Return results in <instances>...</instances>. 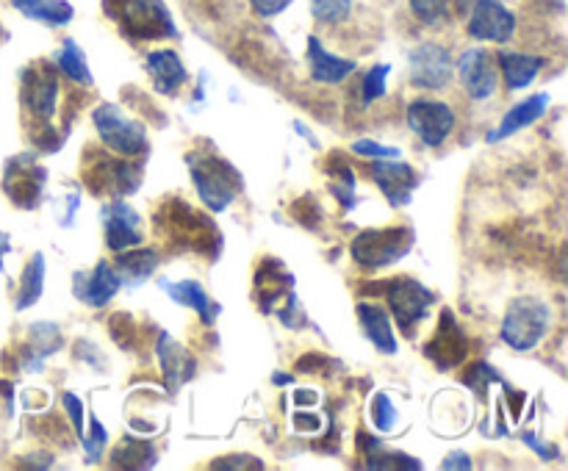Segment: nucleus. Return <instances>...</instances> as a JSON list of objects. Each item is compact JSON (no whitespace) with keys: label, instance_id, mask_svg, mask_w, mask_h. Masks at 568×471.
Returning a JSON list of instances; mask_svg holds the SVG:
<instances>
[{"label":"nucleus","instance_id":"f257e3e1","mask_svg":"<svg viewBox=\"0 0 568 471\" xmlns=\"http://www.w3.org/2000/svg\"><path fill=\"white\" fill-rule=\"evenodd\" d=\"M156 231L178 247L206 255L219 253L217 225L184 199H164L162 208L156 211Z\"/></svg>","mask_w":568,"mask_h":471},{"label":"nucleus","instance_id":"f03ea898","mask_svg":"<svg viewBox=\"0 0 568 471\" xmlns=\"http://www.w3.org/2000/svg\"><path fill=\"white\" fill-rule=\"evenodd\" d=\"M103 11L120 22L123 33L131 39L178 37V28L164 0H103Z\"/></svg>","mask_w":568,"mask_h":471},{"label":"nucleus","instance_id":"7ed1b4c3","mask_svg":"<svg viewBox=\"0 0 568 471\" xmlns=\"http://www.w3.org/2000/svg\"><path fill=\"white\" fill-rule=\"evenodd\" d=\"M189 175L206 208L214 214L228 208L236 194L241 192V175L236 172V166L214 153H192Z\"/></svg>","mask_w":568,"mask_h":471},{"label":"nucleus","instance_id":"20e7f679","mask_svg":"<svg viewBox=\"0 0 568 471\" xmlns=\"http://www.w3.org/2000/svg\"><path fill=\"white\" fill-rule=\"evenodd\" d=\"M416 233L405 225L383 227V231H363L352 238L350 253L355 264L363 269H383V266L396 264L413 249Z\"/></svg>","mask_w":568,"mask_h":471},{"label":"nucleus","instance_id":"39448f33","mask_svg":"<svg viewBox=\"0 0 568 471\" xmlns=\"http://www.w3.org/2000/svg\"><path fill=\"white\" fill-rule=\"evenodd\" d=\"M551 325L549 305L540 303L535 297H521L507 308L505 319H502V341L513 347L516 352H529L544 341Z\"/></svg>","mask_w":568,"mask_h":471},{"label":"nucleus","instance_id":"423d86ee","mask_svg":"<svg viewBox=\"0 0 568 471\" xmlns=\"http://www.w3.org/2000/svg\"><path fill=\"white\" fill-rule=\"evenodd\" d=\"M92 122L97 127V136L103 139L112 153L123 158H136L147 153V131L140 120L125 114L117 103H101L92 111Z\"/></svg>","mask_w":568,"mask_h":471},{"label":"nucleus","instance_id":"0eeeda50","mask_svg":"<svg viewBox=\"0 0 568 471\" xmlns=\"http://www.w3.org/2000/svg\"><path fill=\"white\" fill-rule=\"evenodd\" d=\"M372 291H383L385 299L391 305V314H394V321L413 336L419 321L430 314L435 303V294L430 291L427 286L416 280V277H394V280H385L383 286L372 288Z\"/></svg>","mask_w":568,"mask_h":471},{"label":"nucleus","instance_id":"6e6552de","mask_svg":"<svg viewBox=\"0 0 568 471\" xmlns=\"http://www.w3.org/2000/svg\"><path fill=\"white\" fill-rule=\"evenodd\" d=\"M84 181L92 192L128 197L142 186V166L131 164L128 158H112V155H90L84 166Z\"/></svg>","mask_w":568,"mask_h":471},{"label":"nucleus","instance_id":"1a4fd4ad","mask_svg":"<svg viewBox=\"0 0 568 471\" xmlns=\"http://www.w3.org/2000/svg\"><path fill=\"white\" fill-rule=\"evenodd\" d=\"M407 127L422 139L427 147H441L455 127V111L441 100H411L407 103Z\"/></svg>","mask_w":568,"mask_h":471},{"label":"nucleus","instance_id":"9d476101","mask_svg":"<svg viewBox=\"0 0 568 471\" xmlns=\"http://www.w3.org/2000/svg\"><path fill=\"white\" fill-rule=\"evenodd\" d=\"M466 28L477 42H507L516 33V17L502 0H474Z\"/></svg>","mask_w":568,"mask_h":471},{"label":"nucleus","instance_id":"9b49d317","mask_svg":"<svg viewBox=\"0 0 568 471\" xmlns=\"http://www.w3.org/2000/svg\"><path fill=\"white\" fill-rule=\"evenodd\" d=\"M452 72H455V61L444 44H419L411 53V83L419 89H444L450 86Z\"/></svg>","mask_w":568,"mask_h":471},{"label":"nucleus","instance_id":"f8f14e48","mask_svg":"<svg viewBox=\"0 0 568 471\" xmlns=\"http://www.w3.org/2000/svg\"><path fill=\"white\" fill-rule=\"evenodd\" d=\"M23 103L37 120L48 122L59 111V78L48 64L23 72Z\"/></svg>","mask_w":568,"mask_h":471},{"label":"nucleus","instance_id":"ddd939ff","mask_svg":"<svg viewBox=\"0 0 568 471\" xmlns=\"http://www.w3.org/2000/svg\"><path fill=\"white\" fill-rule=\"evenodd\" d=\"M457 78H461L468 98L474 100H488L496 92V86H499L494 55L483 48H468L466 53H461V59H457Z\"/></svg>","mask_w":568,"mask_h":471},{"label":"nucleus","instance_id":"4468645a","mask_svg":"<svg viewBox=\"0 0 568 471\" xmlns=\"http://www.w3.org/2000/svg\"><path fill=\"white\" fill-rule=\"evenodd\" d=\"M369 175L372 181L383 188L385 199H389L394 208H402L413 199V188H416V170L402 161L394 158H378L372 166H369Z\"/></svg>","mask_w":568,"mask_h":471},{"label":"nucleus","instance_id":"2eb2a0df","mask_svg":"<svg viewBox=\"0 0 568 471\" xmlns=\"http://www.w3.org/2000/svg\"><path fill=\"white\" fill-rule=\"evenodd\" d=\"M468 352V338L463 336V330L457 327V321L452 319V310L441 314V325L435 330L433 341L427 344V358L438 366L441 371L457 369V366L466 360Z\"/></svg>","mask_w":568,"mask_h":471},{"label":"nucleus","instance_id":"dca6fc26","mask_svg":"<svg viewBox=\"0 0 568 471\" xmlns=\"http://www.w3.org/2000/svg\"><path fill=\"white\" fill-rule=\"evenodd\" d=\"M101 219L106 225V244L114 253H123V249L140 247L142 244L140 214L131 205H125L123 199H112V203L103 205Z\"/></svg>","mask_w":568,"mask_h":471},{"label":"nucleus","instance_id":"f3484780","mask_svg":"<svg viewBox=\"0 0 568 471\" xmlns=\"http://www.w3.org/2000/svg\"><path fill=\"white\" fill-rule=\"evenodd\" d=\"M120 288H123V280H120L114 264H106V260H101L92 272H75L73 277V294L90 308H103L106 303H112Z\"/></svg>","mask_w":568,"mask_h":471},{"label":"nucleus","instance_id":"a211bd4d","mask_svg":"<svg viewBox=\"0 0 568 471\" xmlns=\"http://www.w3.org/2000/svg\"><path fill=\"white\" fill-rule=\"evenodd\" d=\"M25 164L29 166L23 170V158H18L12 166H9L7 192L9 197H12L18 205H23V208H37L42 199V188H45V170L37 166L34 161H31V155Z\"/></svg>","mask_w":568,"mask_h":471},{"label":"nucleus","instance_id":"6ab92c4d","mask_svg":"<svg viewBox=\"0 0 568 471\" xmlns=\"http://www.w3.org/2000/svg\"><path fill=\"white\" fill-rule=\"evenodd\" d=\"M158 360H162L164 380H167L169 391H178L184 382H189L195 377V358L189 355V349L180 347L175 338H169V332H158Z\"/></svg>","mask_w":568,"mask_h":471},{"label":"nucleus","instance_id":"aec40b11","mask_svg":"<svg viewBox=\"0 0 568 471\" xmlns=\"http://www.w3.org/2000/svg\"><path fill=\"white\" fill-rule=\"evenodd\" d=\"M291 283L295 277L283 269V264L278 260H264L261 269L256 272V288H258V303H261L264 314L275 308V305H283V299L291 294Z\"/></svg>","mask_w":568,"mask_h":471},{"label":"nucleus","instance_id":"412c9836","mask_svg":"<svg viewBox=\"0 0 568 471\" xmlns=\"http://www.w3.org/2000/svg\"><path fill=\"white\" fill-rule=\"evenodd\" d=\"M145 64L153 78V86L162 94H178V89L189 81L184 61L173 50H153V53H147Z\"/></svg>","mask_w":568,"mask_h":471},{"label":"nucleus","instance_id":"4be33fe9","mask_svg":"<svg viewBox=\"0 0 568 471\" xmlns=\"http://www.w3.org/2000/svg\"><path fill=\"white\" fill-rule=\"evenodd\" d=\"M546 109H549V94L546 92L521 100V103H516L505 116H502L499 127L488 133V142L494 144V142H499V139H507V136H513V133L524 131V127L533 125L535 120H540V116L546 114Z\"/></svg>","mask_w":568,"mask_h":471},{"label":"nucleus","instance_id":"5701e85b","mask_svg":"<svg viewBox=\"0 0 568 471\" xmlns=\"http://www.w3.org/2000/svg\"><path fill=\"white\" fill-rule=\"evenodd\" d=\"M308 66H311V78L317 83H341L355 72L358 64L352 59H339L324 50L317 37H311L308 39Z\"/></svg>","mask_w":568,"mask_h":471},{"label":"nucleus","instance_id":"b1692460","mask_svg":"<svg viewBox=\"0 0 568 471\" xmlns=\"http://www.w3.org/2000/svg\"><path fill=\"white\" fill-rule=\"evenodd\" d=\"M158 286H162V291L169 294V297H173L178 305L195 308L197 314H200L203 325H214V321H217L219 305L208 297L206 288H203L197 280H178V283L158 280Z\"/></svg>","mask_w":568,"mask_h":471},{"label":"nucleus","instance_id":"393cba45","mask_svg":"<svg viewBox=\"0 0 568 471\" xmlns=\"http://www.w3.org/2000/svg\"><path fill=\"white\" fill-rule=\"evenodd\" d=\"M358 319H361V327H363V332H366V338L380 349V352L383 355L396 352L394 325H391V316L385 314L380 305L361 303L358 305Z\"/></svg>","mask_w":568,"mask_h":471},{"label":"nucleus","instance_id":"a878e982","mask_svg":"<svg viewBox=\"0 0 568 471\" xmlns=\"http://www.w3.org/2000/svg\"><path fill=\"white\" fill-rule=\"evenodd\" d=\"M114 269H117L123 286L136 288L158 269V253L156 249H136V247L123 249V253L117 255V260H114Z\"/></svg>","mask_w":568,"mask_h":471},{"label":"nucleus","instance_id":"bb28decb","mask_svg":"<svg viewBox=\"0 0 568 471\" xmlns=\"http://www.w3.org/2000/svg\"><path fill=\"white\" fill-rule=\"evenodd\" d=\"M499 61L502 78H505V86L510 92H518V89L529 86L535 81L540 70H544V59L540 55H524V53H499L496 55Z\"/></svg>","mask_w":568,"mask_h":471},{"label":"nucleus","instance_id":"cd10ccee","mask_svg":"<svg viewBox=\"0 0 568 471\" xmlns=\"http://www.w3.org/2000/svg\"><path fill=\"white\" fill-rule=\"evenodd\" d=\"M31 336H34V341L25 347V369L40 371L48 355L62 349V330L53 321H40V325L31 327Z\"/></svg>","mask_w":568,"mask_h":471},{"label":"nucleus","instance_id":"c85d7f7f","mask_svg":"<svg viewBox=\"0 0 568 471\" xmlns=\"http://www.w3.org/2000/svg\"><path fill=\"white\" fill-rule=\"evenodd\" d=\"M25 17L37 22H45V25H68L73 20V6L68 0H12Z\"/></svg>","mask_w":568,"mask_h":471},{"label":"nucleus","instance_id":"c756f323","mask_svg":"<svg viewBox=\"0 0 568 471\" xmlns=\"http://www.w3.org/2000/svg\"><path fill=\"white\" fill-rule=\"evenodd\" d=\"M45 291V255L37 253L34 258L29 260L23 272V283H20V294H18V305L14 308L25 310L37 303Z\"/></svg>","mask_w":568,"mask_h":471},{"label":"nucleus","instance_id":"7c9ffc66","mask_svg":"<svg viewBox=\"0 0 568 471\" xmlns=\"http://www.w3.org/2000/svg\"><path fill=\"white\" fill-rule=\"evenodd\" d=\"M156 463V449L147 441H140V438H125L112 454V465L117 469H151Z\"/></svg>","mask_w":568,"mask_h":471},{"label":"nucleus","instance_id":"2f4dec72","mask_svg":"<svg viewBox=\"0 0 568 471\" xmlns=\"http://www.w3.org/2000/svg\"><path fill=\"white\" fill-rule=\"evenodd\" d=\"M56 64L62 66L64 75L70 78V81H75L79 86H92V72H90V64H86V55L84 50L75 44V39H64L62 50L56 53Z\"/></svg>","mask_w":568,"mask_h":471},{"label":"nucleus","instance_id":"473e14b6","mask_svg":"<svg viewBox=\"0 0 568 471\" xmlns=\"http://www.w3.org/2000/svg\"><path fill=\"white\" fill-rule=\"evenodd\" d=\"M328 172L335 177V181L330 183V192L339 199L341 208H355V175H352V166L339 164V155H333V158L328 161Z\"/></svg>","mask_w":568,"mask_h":471},{"label":"nucleus","instance_id":"72a5a7b5","mask_svg":"<svg viewBox=\"0 0 568 471\" xmlns=\"http://www.w3.org/2000/svg\"><path fill=\"white\" fill-rule=\"evenodd\" d=\"M311 11L324 25H339L350 17L352 0H311Z\"/></svg>","mask_w":568,"mask_h":471},{"label":"nucleus","instance_id":"f704fd0d","mask_svg":"<svg viewBox=\"0 0 568 471\" xmlns=\"http://www.w3.org/2000/svg\"><path fill=\"white\" fill-rule=\"evenodd\" d=\"M411 11L424 25H438L450 17V0H411Z\"/></svg>","mask_w":568,"mask_h":471},{"label":"nucleus","instance_id":"c9c22d12","mask_svg":"<svg viewBox=\"0 0 568 471\" xmlns=\"http://www.w3.org/2000/svg\"><path fill=\"white\" fill-rule=\"evenodd\" d=\"M396 419H400V416H396V405L391 402L389 393L380 391L378 397H374V402H372L374 427H378L380 432H391L396 427Z\"/></svg>","mask_w":568,"mask_h":471},{"label":"nucleus","instance_id":"e433bc0d","mask_svg":"<svg viewBox=\"0 0 568 471\" xmlns=\"http://www.w3.org/2000/svg\"><path fill=\"white\" fill-rule=\"evenodd\" d=\"M391 75V64H374L363 78V103H374L385 94V78Z\"/></svg>","mask_w":568,"mask_h":471},{"label":"nucleus","instance_id":"4c0bfd02","mask_svg":"<svg viewBox=\"0 0 568 471\" xmlns=\"http://www.w3.org/2000/svg\"><path fill=\"white\" fill-rule=\"evenodd\" d=\"M109 330H112V338L120 344L123 349H131L136 341V325L128 314H114L109 319Z\"/></svg>","mask_w":568,"mask_h":471},{"label":"nucleus","instance_id":"58836bf2","mask_svg":"<svg viewBox=\"0 0 568 471\" xmlns=\"http://www.w3.org/2000/svg\"><path fill=\"white\" fill-rule=\"evenodd\" d=\"M81 441H84V449H86V454H90V460L95 463V460L103 458V447H106V441H109L106 427H103L97 419H92V432L90 436L81 438Z\"/></svg>","mask_w":568,"mask_h":471},{"label":"nucleus","instance_id":"ea45409f","mask_svg":"<svg viewBox=\"0 0 568 471\" xmlns=\"http://www.w3.org/2000/svg\"><path fill=\"white\" fill-rule=\"evenodd\" d=\"M278 316L286 327H291V330H300V327H306V314L300 310V299H297L295 294H289V297H286L283 308H278Z\"/></svg>","mask_w":568,"mask_h":471},{"label":"nucleus","instance_id":"a19ab883","mask_svg":"<svg viewBox=\"0 0 568 471\" xmlns=\"http://www.w3.org/2000/svg\"><path fill=\"white\" fill-rule=\"evenodd\" d=\"M358 155H369V158H400V150L385 147V144L372 142V139H361V142L352 144Z\"/></svg>","mask_w":568,"mask_h":471},{"label":"nucleus","instance_id":"79ce46f5","mask_svg":"<svg viewBox=\"0 0 568 471\" xmlns=\"http://www.w3.org/2000/svg\"><path fill=\"white\" fill-rule=\"evenodd\" d=\"M466 382L472 388H477V391H485V388H488V382H502V377L496 375L488 364H474L472 371L466 375Z\"/></svg>","mask_w":568,"mask_h":471},{"label":"nucleus","instance_id":"37998d69","mask_svg":"<svg viewBox=\"0 0 568 471\" xmlns=\"http://www.w3.org/2000/svg\"><path fill=\"white\" fill-rule=\"evenodd\" d=\"M295 219L297 222H302V225L306 227H317V222H319V205H317V199L313 197H302V199H297L295 203Z\"/></svg>","mask_w":568,"mask_h":471},{"label":"nucleus","instance_id":"c03bdc74","mask_svg":"<svg viewBox=\"0 0 568 471\" xmlns=\"http://www.w3.org/2000/svg\"><path fill=\"white\" fill-rule=\"evenodd\" d=\"M62 402H64V408H68L70 421H73V427H75V432H79V438H84V402H81V399L75 397V393H70V391L64 393Z\"/></svg>","mask_w":568,"mask_h":471},{"label":"nucleus","instance_id":"a18cd8bd","mask_svg":"<svg viewBox=\"0 0 568 471\" xmlns=\"http://www.w3.org/2000/svg\"><path fill=\"white\" fill-rule=\"evenodd\" d=\"M211 469H261V460H247V454H230V460H214Z\"/></svg>","mask_w":568,"mask_h":471},{"label":"nucleus","instance_id":"49530a36","mask_svg":"<svg viewBox=\"0 0 568 471\" xmlns=\"http://www.w3.org/2000/svg\"><path fill=\"white\" fill-rule=\"evenodd\" d=\"M250 6L258 17H278L280 11L289 9L291 0H250Z\"/></svg>","mask_w":568,"mask_h":471},{"label":"nucleus","instance_id":"de8ad7c7","mask_svg":"<svg viewBox=\"0 0 568 471\" xmlns=\"http://www.w3.org/2000/svg\"><path fill=\"white\" fill-rule=\"evenodd\" d=\"M521 438H524V441H527L529 447H533L535 452H538L540 458H544V460H555V458H560V449H557V447H551V443H544V441H538V438H535L533 432H521Z\"/></svg>","mask_w":568,"mask_h":471},{"label":"nucleus","instance_id":"09e8293b","mask_svg":"<svg viewBox=\"0 0 568 471\" xmlns=\"http://www.w3.org/2000/svg\"><path fill=\"white\" fill-rule=\"evenodd\" d=\"M295 427L302 432H317L319 427H322V419H317V416H311V413H297Z\"/></svg>","mask_w":568,"mask_h":471},{"label":"nucleus","instance_id":"8fccbe9b","mask_svg":"<svg viewBox=\"0 0 568 471\" xmlns=\"http://www.w3.org/2000/svg\"><path fill=\"white\" fill-rule=\"evenodd\" d=\"M441 465H444V469H472V460H468L463 452H452L446 454V460Z\"/></svg>","mask_w":568,"mask_h":471},{"label":"nucleus","instance_id":"3c124183","mask_svg":"<svg viewBox=\"0 0 568 471\" xmlns=\"http://www.w3.org/2000/svg\"><path fill=\"white\" fill-rule=\"evenodd\" d=\"M328 360L322 358V355H306V358L297 360V369L300 371H319V366H324Z\"/></svg>","mask_w":568,"mask_h":471},{"label":"nucleus","instance_id":"603ef678","mask_svg":"<svg viewBox=\"0 0 568 471\" xmlns=\"http://www.w3.org/2000/svg\"><path fill=\"white\" fill-rule=\"evenodd\" d=\"M295 399H297V405H313L317 402V393H313L311 388H302V391L295 393Z\"/></svg>","mask_w":568,"mask_h":471},{"label":"nucleus","instance_id":"864d4df0","mask_svg":"<svg viewBox=\"0 0 568 471\" xmlns=\"http://www.w3.org/2000/svg\"><path fill=\"white\" fill-rule=\"evenodd\" d=\"M9 249H12V242H9L7 233H0V269H3V255H7Z\"/></svg>","mask_w":568,"mask_h":471},{"label":"nucleus","instance_id":"5fc2aeb1","mask_svg":"<svg viewBox=\"0 0 568 471\" xmlns=\"http://www.w3.org/2000/svg\"><path fill=\"white\" fill-rule=\"evenodd\" d=\"M455 6H457V11H461V14H468V9L474 6V0H455Z\"/></svg>","mask_w":568,"mask_h":471},{"label":"nucleus","instance_id":"6e6d98bb","mask_svg":"<svg viewBox=\"0 0 568 471\" xmlns=\"http://www.w3.org/2000/svg\"><path fill=\"white\" fill-rule=\"evenodd\" d=\"M272 382H278V386H286V382H291L289 375H275Z\"/></svg>","mask_w":568,"mask_h":471}]
</instances>
